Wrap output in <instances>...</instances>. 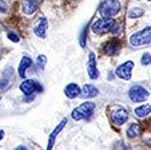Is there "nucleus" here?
Masks as SVG:
<instances>
[{"label":"nucleus","mask_w":151,"mask_h":150,"mask_svg":"<svg viewBox=\"0 0 151 150\" xmlns=\"http://www.w3.org/2000/svg\"><path fill=\"white\" fill-rule=\"evenodd\" d=\"M151 43V27H146L142 31L135 32L130 38V44L132 47H140V46H146Z\"/></svg>","instance_id":"f257e3e1"},{"label":"nucleus","mask_w":151,"mask_h":150,"mask_svg":"<svg viewBox=\"0 0 151 150\" xmlns=\"http://www.w3.org/2000/svg\"><path fill=\"white\" fill-rule=\"evenodd\" d=\"M95 110V103L92 102H84L82 103L80 106H78L76 109H74L71 113L72 119L75 121H80V119H84V118H90L92 115Z\"/></svg>","instance_id":"f03ea898"},{"label":"nucleus","mask_w":151,"mask_h":150,"mask_svg":"<svg viewBox=\"0 0 151 150\" xmlns=\"http://www.w3.org/2000/svg\"><path fill=\"white\" fill-rule=\"evenodd\" d=\"M120 11V3L118 0H104L99 7V12L103 17H112Z\"/></svg>","instance_id":"7ed1b4c3"},{"label":"nucleus","mask_w":151,"mask_h":150,"mask_svg":"<svg viewBox=\"0 0 151 150\" xmlns=\"http://www.w3.org/2000/svg\"><path fill=\"white\" fill-rule=\"evenodd\" d=\"M115 24V20L111 19V17H103V19H99L92 24V31L95 34H104V32H109L112 30Z\"/></svg>","instance_id":"20e7f679"},{"label":"nucleus","mask_w":151,"mask_h":150,"mask_svg":"<svg viewBox=\"0 0 151 150\" xmlns=\"http://www.w3.org/2000/svg\"><path fill=\"white\" fill-rule=\"evenodd\" d=\"M148 95H150L148 91L146 90V88H143L142 86H134V87H131L128 90V96H130V99L135 103L146 101V99L148 98Z\"/></svg>","instance_id":"39448f33"},{"label":"nucleus","mask_w":151,"mask_h":150,"mask_svg":"<svg viewBox=\"0 0 151 150\" xmlns=\"http://www.w3.org/2000/svg\"><path fill=\"white\" fill-rule=\"evenodd\" d=\"M20 90H22V93L26 94V95H31V94L36 93V91H42L43 87L40 86L39 82H36V80L34 79H27L24 80V82L20 83Z\"/></svg>","instance_id":"423d86ee"},{"label":"nucleus","mask_w":151,"mask_h":150,"mask_svg":"<svg viewBox=\"0 0 151 150\" xmlns=\"http://www.w3.org/2000/svg\"><path fill=\"white\" fill-rule=\"evenodd\" d=\"M110 118H111V122L115 125V126H122V125H124L128 119V111L123 107H119L115 111H112Z\"/></svg>","instance_id":"0eeeda50"},{"label":"nucleus","mask_w":151,"mask_h":150,"mask_svg":"<svg viewBox=\"0 0 151 150\" xmlns=\"http://www.w3.org/2000/svg\"><path fill=\"white\" fill-rule=\"evenodd\" d=\"M132 67H134V63L131 62V60H128V62L123 63V64H120L119 67L116 68V71H115V74H116L119 78H122V79L124 80H130L131 79V71H132Z\"/></svg>","instance_id":"6e6552de"},{"label":"nucleus","mask_w":151,"mask_h":150,"mask_svg":"<svg viewBox=\"0 0 151 150\" xmlns=\"http://www.w3.org/2000/svg\"><path fill=\"white\" fill-rule=\"evenodd\" d=\"M47 28H48V22H47V19L46 17H39L34 26V34L36 35L37 38L44 39L46 34H47Z\"/></svg>","instance_id":"1a4fd4ad"},{"label":"nucleus","mask_w":151,"mask_h":150,"mask_svg":"<svg viewBox=\"0 0 151 150\" xmlns=\"http://www.w3.org/2000/svg\"><path fill=\"white\" fill-rule=\"evenodd\" d=\"M42 1L43 0H23L22 1V9H23V12L26 15H32L39 8Z\"/></svg>","instance_id":"9d476101"},{"label":"nucleus","mask_w":151,"mask_h":150,"mask_svg":"<svg viewBox=\"0 0 151 150\" xmlns=\"http://www.w3.org/2000/svg\"><path fill=\"white\" fill-rule=\"evenodd\" d=\"M87 71H88V75L91 79H98V78H99V71H98V67H96V58H95L94 52H91L88 57Z\"/></svg>","instance_id":"9b49d317"},{"label":"nucleus","mask_w":151,"mask_h":150,"mask_svg":"<svg viewBox=\"0 0 151 150\" xmlns=\"http://www.w3.org/2000/svg\"><path fill=\"white\" fill-rule=\"evenodd\" d=\"M119 50H120V43L116 42L115 39H111L103 44V52L106 55H116L119 52Z\"/></svg>","instance_id":"f8f14e48"},{"label":"nucleus","mask_w":151,"mask_h":150,"mask_svg":"<svg viewBox=\"0 0 151 150\" xmlns=\"http://www.w3.org/2000/svg\"><path fill=\"white\" fill-rule=\"evenodd\" d=\"M12 72H14V70H12L11 67L7 68L3 72V77L0 79V90H7V88L11 86V82H12V79H14V74Z\"/></svg>","instance_id":"ddd939ff"},{"label":"nucleus","mask_w":151,"mask_h":150,"mask_svg":"<svg viewBox=\"0 0 151 150\" xmlns=\"http://www.w3.org/2000/svg\"><path fill=\"white\" fill-rule=\"evenodd\" d=\"M98 94H99V90H98L95 86L92 85H84L82 88V91H80V95L82 98L87 99V98H94V96H96Z\"/></svg>","instance_id":"4468645a"},{"label":"nucleus","mask_w":151,"mask_h":150,"mask_svg":"<svg viewBox=\"0 0 151 150\" xmlns=\"http://www.w3.org/2000/svg\"><path fill=\"white\" fill-rule=\"evenodd\" d=\"M66 123H67V119L64 118V119H63V121L60 122V123H59V125H58V126H56V129H55V130H54V131H52V133H51V136H50V139H48V146H47V149H48V150H51L52 147H54V143H55V138H56V136H58V134H59L60 131L63 130V128L66 126Z\"/></svg>","instance_id":"2eb2a0df"},{"label":"nucleus","mask_w":151,"mask_h":150,"mask_svg":"<svg viewBox=\"0 0 151 150\" xmlns=\"http://www.w3.org/2000/svg\"><path fill=\"white\" fill-rule=\"evenodd\" d=\"M64 94H66L67 98L74 99V98H76V96L80 95V88L76 83H70V85L64 88Z\"/></svg>","instance_id":"dca6fc26"},{"label":"nucleus","mask_w":151,"mask_h":150,"mask_svg":"<svg viewBox=\"0 0 151 150\" xmlns=\"http://www.w3.org/2000/svg\"><path fill=\"white\" fill-rule=\"evenodd\" d=\"M31 64H32V59L29 57H23L22 58V60H20V64H19V68H17V71H19V75L22 78H24L26 77V71H27V68L28 67H31Z\"/></svg>","instance_id":"f3484780"},{"label":"nucleus","mask_w":151,"mask_h":150,"mask_svg":"<svg viewBox=\"0 0 151 150\" xmlns=\"http://www.w3.org/2000/svg\"><path fill=\"white\" fill-rule=\"evenodd\" d=\"M150 113H151V105H142L135 109V114H137V117H139V118L148 115Z\"/></svg>","instance_id":"a211bd4d"},{"label":"nucleus","mask_w":151,"mask_h":150,"mask_svg":"<svg viewBox=\"0 0 151 150\" xmlns=\"http://www.w3.org/2000/svg\"><path fill=\"white\" fill-rule=\"evenodd\" d=\"M139 134H140V128L137 123H132L127 129V137H130V138H137V137H139Z\"/></svg>","instance_id":"6ab92c4d"},{"label":"nucleus","mask_w":151,"mask_h":150,"mask_svg":"<svg viewBox=\"0 0 151 150\" xmlns=\"http://www.w3.org/2000/svg\"><path fill=\"white\" fill-rule=\"evenodd\" d=\"M145 14L142 8H131V11L128 12V17L130 19H137V17H140L142 15Z\"/></svg>","instance_id":"aec40b11"},{"label":"nucleus","mask_w":151,"mask_h":150,"mask_svg":"<svg viewBox=\"0 0 151 150\" xmlns=\"http://www.w3.org/2000/svg\"><path fill=\"white\" fill-rule=\"evenodd\" d=\"M87 28H88V26H86L84 30L82 31V34H80V46L82 47H86V38H87Z\"/></svg>","instance_id":"412c9836"},{"label":"nucleus","mask_w":151,"mask_h":150,"mask_svg":"<svg viewBox=\"0 0 151 150\" xmlns=\"http://www.w3.org/2000/svg\"><path fill=\"white\" fill-rule=\"evenodd\" d=\"M46 60H47V58L44 57V55H39V57H37V66H39L40 68H44Z\"/></svg>","instance_id":"4be33fe9"},{"label":"nucleus","mask_w":151,"mask_h":150,"mask_svg":"<svg viewBox=\"0 0 151 150\" xmlns=\"http://www.w3.org/2000/svg\"><path fill=\"white\" fill-rule=\"evenodd\" d=\"M151 63V55L148 54V52H146V54H143L142 57V64H150Z\"/></svg>","instance_id":"5701e85b"},{"label":"nucleus","mask_w":151,"mask_h":150,"mask_svg":"<svg viewBox=\"0 0 151 150\" xmlns=\"http://www.w3.org/2000/svg\"><path fill=\"white\" fill-rule=\"evenodd\" d=\"M8 38L12 40L14 43H17L19 42V36H17L16 34H14V32H8Z\"/></svg>","instance_id":"b1692460"},{"label":"nucleus","mask_w":151,"mask_h":150,"mask_svg":"<svg viewBox=\"0 0 151 150\" xmlns=\"http://www.w3.org/2000/svg\"><path fill=\"white\" fill-rule=\"evenodd\" d=\"M7 9V6L3 3V1H0V12H4Z\"/></svg>","instance_id":"393cba45"},{"label":"nucleus","mask_w":151,"mask_h":150,"mask_svg":"<svg viewBox=\"0 0 151 150\" xmlns=\"http://www.w3.org/2000/svg\"><path fill=\"white\" fill-rule=\"evenodd\" d=\"M3 137H4V131H3V130H0V139L3 138Z\"/></svg>","instance_id":"a878e982"},{"label":"nucleus","mask_w":151,"mask_h":150,"mask_svg":"<svg viewBox=\"0 0 151 150\" xmlns=\"http://www.w3.org/2000/svg\"><path fill=\"white\" fill-rule=\"evenodd\" d=\"M148 1H151V0H148Z\"/></svg>","instance_id":"bb28decb"}]
</instances>
